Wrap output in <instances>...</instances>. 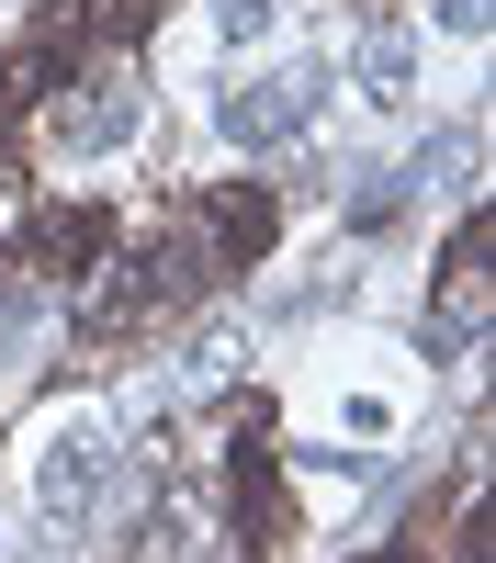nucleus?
<instances>
[{
  "label": "nucleus",
  "instance_id": "423d86ee",
  "mask_svg": "<svg viewBox=\"0 0 496 563\" xmlns=\"http://www.w3.org/2000/svg\"><path fill=\"white\" fill-rule=\"evenodd\" d=\"M214 34H225V45H260V34H271V0H214Z\"/></svg>",
  "mask_w": 496,
  "mask_h": 563
},
{
  "label": "nucleus",
  "instance_id": "39448f33",
  "mask_svg": "<svg viewBox=\"0 0 496 563\" xmlns=\"http://www.w3.org/2000/svg\"><path fill=\"white\" fill-rule=\"evenodd\" d=\"M34 327H45V316H34V305H23V294H12V305H0V395H12V372H23V361H12V350H23V339H34Z\"/></svg>",
  "mask_w": 496,
  "mask_h": 563
},
{
  "label": "nucleus",
  "instance_id": "0eeeda50",
  "mask_svg": "<svg viewBox=\"0 0 496 563\" xmlns=\"http://www.w3.org/2000/svg\"><path fill=\"white\" fill-rule=\"evenodd\" d=\"M440 23L451 34H485V0H440Z\"/></svg>",
  "mask_w": 496,
  "mask_h": 563
},
{
  "label": "nucleus",
  "instance_id": "7ed1b4c3",
  "mask_svg": "<svg viewBox=\"0 0 496 563\" xmlns=\"http://www.w3.org/2000/svg\"><path fill=\"white\" fill-rule=\"evenodd\" d=\"M102 485H113V440L102 429H57L45 440V507H102Z\"/></svg>",
  "mask_w": 496,
  "mask_h": 563
},
{
  "label": "nucleus",
  "instance_id": "20e7f679",
  "mask_svg": "<svg viewBox=\"0 0 496 563\" xmlns=\"http://www.w3.org/2000/svg\"><path fill=\"white\" fill-rule=\"evenodd\" d=\"M350 57H361V90H373V102H395V90L418 79V34H406V23H361Z\"/></svg>",
  "mask_w": 496,
  "mask_h": 563
},
{
  "label": "nucleus",
  "instance_id": "f03ea898",
  "mask_svg": "<svg viewBox=\"0 0 496 563\" xmlns=\"http://www.w3.org/2000/svg\"><path fill=\"white\" fill-rule=\"evenodd\" d=\"M135 124H147V90H135V68H102V79H79L68 102H57V147H68V158H102V147H124Z\"/></svg>",
  "mask_w": 496,
  "mask_h": 563
},
{
  "label": "nucleus",
  "instance_id": "f257e3e1",
  "mask_svg": "<svg viewBox=\"0 0 496 563\" xmlns=\"http://www.w3.org/2000/svg\"><path fill=\"white\" fill-rule=\"evenodd\" d=\"M316 113H328V68H260V79H238L214 102L225 147H283V135H305Z\"/></svg>",
  "mask_w": 496,
  "mask_h": 563
}]
</instances>
